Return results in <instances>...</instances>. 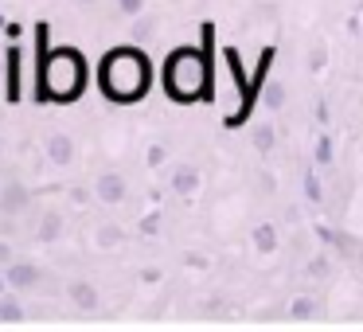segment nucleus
<instances>
[{"label": "nucleus", "mask_w": 363, "mask_h": 332, "mask_svg": "<svg viewBox=\"0 0 363 332\" xmlns=\"http://www.w3.org/2000/svg\"><path fill=\"white\" fill-rule=\"evenodd\" d=\"M86 59L75 47H55V51H43L39 59V98L47 102H75L78 94L86 90Z\"/></svg>", "instance_id": "2"}, {"label": "nucleus", "mask_w": 363, "mask_h": 332, "mask_svg": "<svg viewBox=\"0 0 363 332\" xmlns=\"http://www.w3.org/2000/svg\"><path fill=\"white\" fill-rule=\"evenodd\" d=\"M289 316H293V321H313V316H321V301L301 293V297L289 301Z\"/></svg>", "instance_id": "9"}, {"label": "nucleus", "mask_w": 363, "mask_h": 332, "mask_svg": "<svg viewBox=\"0 0 363 332\" xmlns=\"http://www.w3.org/2000/svg\"><path fill=\"white\" fill-rule=\"evenodd\" d=\"M164 90L172 102H195L211 90V63L195 47H176L164 63Z\"/></svg>", "instance_id": "3"}, {"label": "nucleus", "mask_w": 363, "mask_h": 332, "mask_svg": "<svg viewBox=\"0 0 363 332\" xmlns=\"http://www.w3.org/2000/svg\"><path fill=\"white\" fill-rule=\"evenodd\" d=\"M156 227H161V223H156V215H149V219L141 223V230H144V235H156Z\"/></svg>", "instance_id": "23"}, {"label": "nucleus", "mask_w": 363, "mask_h": 332, "mask_svg": "<svg viewBox=\"0 0 363 332\" xmlns=\"http://www.w3.org/2000/svg\"><path fill=\"white\" fill-rule=\"evenodd\" d=\"M309 273H313V278L316 273H328V262H324V258H313V262H309Z\"/></svg>", "instance_id": "20"}, {"label": "nucleus", "mask_w": 363, "mask_h": 332, "mask_svg": "<svg viewBox=\"0 0 363 332\" xmlns=\"http://www.w3.org/2000/svg\"><path fill=\"white\" fill-rule=\"evenodd\" d=\"M70 301H75V309H82V313H94V309L101 305V297H98V290H94L90 281H70Z\"/></svg>", "instance_id": "7"}, {"label": "nucleus", "mask_w": 363, "mask_h": 332, "mask_svg": "<svg viewBox=\"0 0 363 332\" xmlns=\"http://www.w3.org/2000/svg\"><path fill=\"white\" fill-rule=\"evenodd\" d=\"M254 247H258V254H273L278 250V227L273 223H258L254 227Z\"/></svg>", "instance_id": "11"}, {"label": "nucleus", "mask_w": 363, "mask_h": 332, "mask_svg": "<svg viewBox=\"0 0 363 332\" xmlns=\"http://www.w3.org/2000/svg\"><path fill=\"white\" fill-rule=\"evenodd\" d=\"M98 86L110 102H141L152 86V63L141 47H113L98 67Z\"/></svg>", "instance_id": "1"}, {"label": "nucleus", "mask_w": 363, "mask_h": 332, "mask_svg": "<svg viewBox=\"0 0 363 332\" xmlns=\"http://www.w3.org/2000/svg\"><path fill=\"white\" fill-rule=\"evenodd\" d=\"M316 161L332 164V137H321V141H316Z\"/></svg>", "instance_id": "18"}, {"label": "nucleus", "mask_w": 363, "mask_h": 332, "mask_svg": "<svg viewBox=\"0 0 363 332\" xmlns=\"http://www.w3.org/2000/svg\"><path fill=\"white\" fill-rule=\"evenodd\" d=\"M0 145H4V141H0Z\"/></svg>", "instance_id": "28"}, {"label": "nucleus", "mask_w": 363, "mask_h": 332, "mask_svg": "<svg viewBox=\"0 0 363 332\" xmlns=\"http://www.w3.org/2000/svg\"><path fill=\"white\" fill-rule=\"evenodd\" d=\"M172 187H176L180 196H192L195 187H199V172H195L192 164H180V168L172 172Z\"/></svg>", "instance_id": "10"}, {"label": "nucleus", "mask_w": 363, "mask_h": 332, "mask_svg": "<svg viewBox=\"0 0 363 332\" xmlns=\"http://www.w3.org/2000/svg\"><path fill=\"white\" fill-rule=\"evenodd\" d=\"M0 266H12V247L0 239Z\"/></svg>", "instance_id": "21"}, {"label": "nucleus", "mask_w": 363, "mask_h": 332, "mask_svg": "<svg viewBox=\"0 0 363 332\" xmlns=\"http://www.w3.org/2000/svg\"><path fill=\"white\" fill-rule=\"evenodd\" d=\"M324 59H328V51H324V43H313V47H309V70H324Z\"/></svg>", "instance_id": "16"}, {"label": "nucleus", "mask_w": 363, "mask_h": 332, "mask_svg": "<svg viewBox=\"0 0 363 332\" xmlns=\"http://www.w3.org/2000/svg\"><path fill=\"white\" fill-rule=\"evenodd\" d=\"M4 70H8V59H0V90H4Z\"/></svg>", "instance_id": "25"}, {"label": "nucleus", "mask_w": 363, "mask_h": 332, "mask_svg": "<svg viewBox=\"0 0 363 332\" xmlns=\"http://www.w3.org/2000/svg\"><path fill=\"white\" fill-rule=\"evenodd\" d=\"M82 4H94V0H82Z\"/></svg>", "instance_id": "27"}, {"label": "nucleus", "mask_w": 363, "mask_h": 332, "mask_svg": "<svg viewBox=\"0 0 363 332\" xmlns=\"http://www.w3.org/2000/svg\"><path fill=\"white\" fill-rule=\"evenodd\" d=\"M94 192H98L101 204H121L129 187H125V176H121V172H101L98 184H94Z\"/></svg>", "instance_id": "4"}, {"label": "nucleus", "mask_w": 363, "mask_h": 332, "mask_svg": "<svg viewBox=\"0 0 363 332\" xmlns=\"http://www.w3.org/2000/svg\"><path fill=\"white\" fill-rule=\"evenodd\" d=\"M59 235H63V215L47 211V215H43V223H39V230H35V239H39V242H55Z\"/></svg>", "instance_id": "12"}, {"label": "nucleus", "mask_w": 363, "mask_h": 332, "mask_svg": "<svg viewBox=\"0 0 363 332\" xmlns=\"http://www.w3.org/2000/svg\"><path fill=\"white\" fill-rule=\"evenodd\" d=\"M304 187H309V199H321V187H316V180H313V176L304 180Z\"/></svg>", "instance_id": "24"}, {"label": "nucleus", "mask_w": 363, "mask_h": 332, "mask_svg": "<svg viewBox=\"0 0 363 332\" xmlns=\"http://www.w3.org/2000/svg\"><path fill=\"white\" fill-rule=\"evenodd\" d=\"M121 239H125V230H121L118 223H106V227L98 230V247H101V250H110V247H118Z\"/></svg>", "instance_id": "15"}, {"label": "nucleus", "mask_w": 363, "mask_h": 332, "mask_svg": "<svg viewBox=\"0 0 363 332\" xmlns=\"http://www.w3.org/2000/svg\"><path fill=\"white\" fill-rule=\"evenodd\" d=\"M118 8L125 12V16H141L144 4H141V0H118Z\"/></svg>", "instance_id": "19"}, {"label": "nucleus", "mask_w": 363, "mask_h": 332, "mask_svg": "<svg viewBox=\"0 0 363 332\" xmlns=\"http://www.w3.org/2000/svg\"><path fill=\"white\" fill-rule=\"evenodd\" d=\"M47 161L51 164H70L75 161V141H70L67 133H55L47 141Z\"/></svg>", "instance_id": "8"}, {"label": "nucleus", "mask_w": 363, "mask_h": 332, "mask_svg": "<svg viewBox=\"0 0 363 332\" xmlns=\"http://www.w3.org/2000/svg\"><path fill=\"white\" fill-rule=\"evenodd\" d=\"M281 102H285V90H281V86L273 82L270 90H266V106H270V110H281Z\"/></svg>", "instance_id": "17"}, {"label": "nucleus", "mask_w": 363, "mask_h": 332, "mask_svg": "<svg viewBox=\"0 0 363 332\" xmlns=\"http://www.w3.org/2000/svg\"><path fill=\"white\" fill-rule=\"evenodd\" d=\"M164 161V145H152L149 149V164H161Z\"/></svg>", "instance_id": "22"}, {"label": "nucleus", "mask_w": 363, "mask_h": 332, "mask_svg": "<svg viewBox=\"0 0 363 332\" xmlns=\"http://www.w3.org/2000/svg\"><path fill=\"white\" fill-rule=\"evenodd\" d=\"M254 149H258V156L273 153V125H258V129H254Z\"/></svg>", "instance_id": "14"}, {"label": "nucleus", "mask_w": 363, "mask_h": 332, "mask_svg": "<svg viewBox=\"0 0 363 332\" xmlns=\"http://www.w3.org/2000/svg\"><path fill=\"white\" fill-rule=\"evenodd\" d=\"M0 321L4 324H20L24 321V305L16 297H0Z\"/></svg>", "instance_id": "13"}, {"label": "nucleus", "mask_w": 363, "mask_h": 332, "mask_svg": "<svg viewBox=\"0 0 363 332\" xmlns=\"http://www.w3.org/2000/svg\"><path fill=\"white\" fill-rule=\"evenodd\" d=\"M24 207H27L24 184H0V211H4V215H20Z\"/></svg>", "instance_id": "6"}, {"label": "nucleus", "mask_w": 363, "mask_h": 332, "mask_svg": "<svg viewBox=\"0 0 363 332\" xmlns=\"http://www.w3.org/2000/svg\"><path fill=\"white\" fill-rule=\"evenodd\" d=\"M4 273H8V290H35L39 285V266H32V262H12V266H4Z\"/></svg>", "instance_id": "5"}, {"label": "nucleus", "mask_w": 363, "mask_h": 332, "mask_svg": "<svg viewBox=\"0 0 363 332\" xmlns=\"http://www.w3.org/2000/svg\"><path fill=\"white\" fill-rule=\"evenodd\" d=\"M4 290H8V273H0V297H4Z\"/></svg>", "instance_id": "26"}]
</instances>
